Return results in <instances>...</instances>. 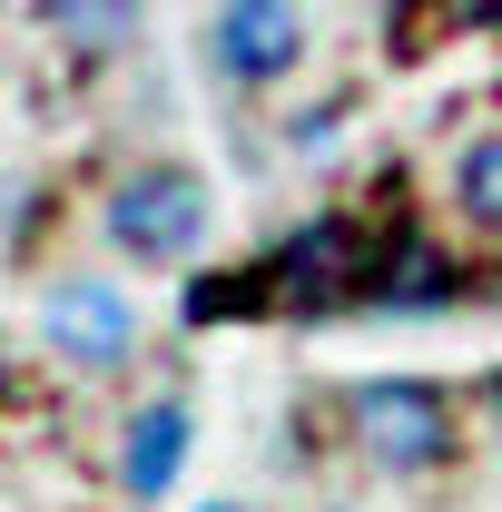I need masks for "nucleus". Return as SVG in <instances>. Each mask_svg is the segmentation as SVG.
Segmentation results:
<instances>
[{
  "instance_id": "nucleus-1",
  "label": "nucleus",
  "mask_w": 502,
  "mask_h": 512,
  "mask_svg": "<svg viewBox=\"0 0 502 512\" xmlns=\"http://www.w3.org/2000/svg\"><path fill=\"white\" fill-rule=\"evenodd\" d=\"M345 414H355V444L375 453L384 473H434L443 453H453V414H443L434 384L414 375H375L345 394Z\"/></svg>"
},
{
  "instance_id": "nucleus-2",
  "label": "nucleus",
  "mask_w": 502,
  "mask_h": 512,
  "mask_svg": "<svg viewBox=\"0 0 502 512\" xmlns=\"http://www.w3.org/2000/svg\"><path fill=\"white\" fill-rule=\"evenodd\" d=\"M109 237H119V256H138V266L197 256V237H207V188H197V168H138V178H119Z\"/></svg>"
},
{
  "instance_id": "nucleus-3",
  "label": "nucleus",
  "mask_w": 502,
  "mask_h": 512,
  "mask_svg": "<svg viewBox=\"0 0 502 512\" xmlns=\"http://www.w3.org/2000/svg\"><path fill=\"white\" fill-rule=\"evenodd\" d=\"M306 60V10L296 0H217L207 20V69L237 79V89H266Z\"/></svg>"
},
{
  "instance_id": "nucleus-4",
  "label": "nucleus",
  "mask_w": 502,
  "mask_h": 512,
  "mask_svg": "<svg viewBox=\"0 0 502 512\" xmlns=\"http://www.w3.org/2000/svg\"><path fill=\"white\" fill-rule=\"evenodd\" d=\"M40 335H50V355H69L79 375H109V365H128V345H138V306H128L109 276H60L50 306H40Z\"/></svg>"
},
{
  "instance_id": "nucleus-5",
  "label": "nucleus",
  "mask_w": 502,
  "mask_h": 512,
  "mask_svg": "<svg viewBox=\"0 0 502 512\" xmlns=\"http://www.w3.org/2000/svg\"><path fill=\"white\" fill-rule=\"evenodd\" d=\"M178 463H188V404H178V394H158V404H138V414H128L119 483L138 493V503H158V493L178 483Z\"/></svg>"
},
{
  "instance_id": "nucleus-6",
  "label": "nucleus",
  "mask_w": 502,
  "mask_h": 512,
  "mask_svg": "<svg viewBox=\"0 0 502 512\" xmlns=\"http://www.w3.org/2000/svg\"><path fill=\"white\" fill-rule=\"evenodd\" d=\"M40 10H50L60 50H79V60H109L138 40V0H40Z\"/></svg>"
},
{
  "instance_id": "nucleus-7",
  "label": "nucleus",
  "mask_w": 502,
  "mask_h": 512,
  "mask_svg": "<svg viewBox=\"0 0 502 512\" xmlns=\"http://www.w3.org/2000/svg\"><path fill=\"white\" fill-rule=\"evenodd\" d=\"M453 207H463V227L502 237V128H493V138H473V148L453 158Z\"/></svg>"
},
{
  "instance_id": "nucleus-8",
  "label": "nucleus",
  "mask_w": 502,
  "mask_h": 512,
  "mask_svg": "<svg viewBox=\"0 0 502 512\" xmlns=\"http://www.w3.org/2000/svg\"><path fill=\"white\" fill-rule=\"evenodd\" d=\"M207 512H237V503H207Z\"/></svg>"
},
{
  "instance_id": "nucleus-9",
  "label": "nucleus",
  "mask_w": 502,
  "mask_h": 512,
  "mask_svg": "<svg viewBox=\"0 0 502 512\" xmlns=\"http://www.w3.org/2000/svg\"><path fill=\"white\" fill-rule=\"evenodd\" d=\"M493 414H502V384H493Z\"/></svg>"
}]
</instances>
